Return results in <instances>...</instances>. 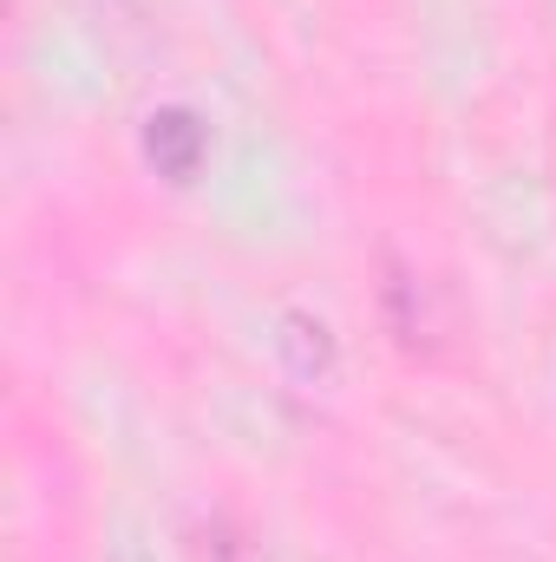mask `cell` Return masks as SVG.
<instances>
[{
    "label": "cell",
    "instance_id": "cell-1",
    "mask_svg": "<svg viewBox=\"0 0 556 562\" xmlns=\"http://www.w3.org/2000/svg\"><path fill=\"white\" fill-rule=\"evenodd\" d=\"M380 314H387V334H393L407 353H419V360L445 353V340H452V307H445V294L419 276V269H407V262H387V269H380Z\"/></svg>",
    "mask_w": 556,
    "mask_h": 562
},
{
    "label": "cell",
    "instance_id": "cell-2",
    "mask_svg": "<svg viewBox=\"0 0 556 562\" xmlns=\"http://www.w3.org/2000/svg\"><path fill=\"white\" fill-rule=\"evenodd\" d=\"M144 157L157 164V177L190 183V177L203 170V119H197V112H184V105L151 112V125H144Z\"/></svg>",
    "mask_w": 556,
    "mask_h": 562
},
{
    "label": "cell",
    "instance_id": "cell-3",
    "mask_svg": "<svg viewBox=\"0 0 556 562\" xmlns=\"http://www.w3.org/2000/svg\"><path fill=\"white\" fill-rule=\"evenodd\" d=\"M281 367H288V380L294 386H327L334 380V367H341V353H334V334H327V321H314V314H281Z\"/></svg>",
    "mask_w": 556,
    "mask_h": 562
}]
</instances>
